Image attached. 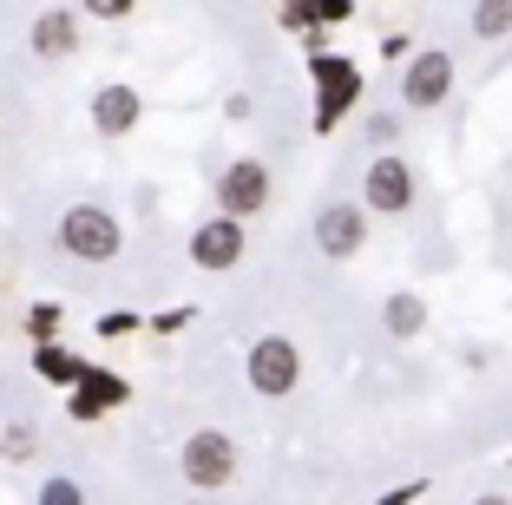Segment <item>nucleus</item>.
I'll return each instance as SVG.
<instances>
[{
  "mask_svg": "<svg viewBox=\"0 0 512 505\" xmlns=\"http://www.w3.org/2000/svg\"><path fill=\"white\" fill-rule=\"evenodd\" d=\"M79 14H92V20H125V14H132V0H86Z\"/></svg>",
  "mask_w": 512,
  "mask_h": 505,
  "instance_id": "22",
  "label": "nucleus"
},
{
  "mask_svg": "<svg viewBox=\"0 0 512 505\" xmlns=\"http://www.w3.org/2000/svg\"><path fill=\"white\" fill-rule=\"evenodd\" d=\"M381 322H388V335H394V342H414V335L427 328V302L414 296V289H394V296L381 302Z\"/></svg>",
  "mask_w": 512,
  "mask_h": 505,
  "instance_id": "14",
  "label": "nucleus"
},
{
  "mask_svg": "<svg viewBox=\"0 0 512 505\" xmlns=\"http://www.w3.org/2000/svg\"><path fill=\"white\" fill-rule=\"evenodd\" d=\"M60 322H66L60 302H33V309H27V342H33V348L60 342Z\"/></svg>",
  "mask_w": 512,
  "mask_h": 505,
  "instance_id": "16",
  "label": "nucleus"
},
{
  "mask_svg": "<svg viewBox=\"0 0 512 505\" xmlns=\"http://www.w3.org/2000/svg\"><path fill=\"white\" fill-rule=\"evenodd\" d=\"M243 381H250V394H263V401L296 394V381H302V348L289 342V335H256L250 355H243Z\"/></svg>",
  "mask_w": 512,
  "mask_h": 505,
  "instance_id": "4",
  "label": "nucleus"
},
{
  "mask_svg": "<svg viewBox=\"0 0 512 505\" xmlns=\"http://www.w3.org/2000/svg\"><path fill=\"white\" fill-rule=\"evenodd\" d=\"M184 505H211V499H184Z\"/></svg>",
  "mask_w": 512,
  "mask_h": 505,
  "instance_id": "26",
  "label": "nucleus"
},
{
  "mask_svg": "<svg viewBox=\"0 0 512 505\" xmlns=\"http://www.w3.org/2000/svg\"><path fill=\"white\" fill-rule=\"evenodd\" d=\"M263 204H270V164L263 158H230L224 178H217V217L250 223Z\"/></svg>",
  "mask_w": 512,
  "mask_h": 505,
  "instance_id": "5",
  "label": "nucleus"
},
{
  "mask_svg": "<svg viewBox=\"0 0 512 505\" xmlns=\"http://www.w3.org/2000/svg\"><path fill=\"white\" fill-rule=\"evenodd\" d=\"M138 119H145V99H138V86L112 79V86L92 92V132H99V138H125Z\"/></svg>",
  "mask_w": 512,
  "mask_h": 505,
  "instance_id": "11",
  "label": "nucleus"
},
{
  "mask_svg": "<svg viewBox=\"0 0 512 505\" xmlns=\"http://www.w3.org/2000/svg\"><path fill=\"white\" fill-rule=\"evenodd\" d=\"M381 60L407 66V60H414V40H407V33H388V40H381Z\"/></svg>",
  "mask_w": 512,
  "mask_h": 505,
  "instance_id": "23",
  "label": "nucleus"
},
{
  "mask_svg": "<svg viewBox=\"0 0 512 505\" xmlns=\"http://www.w3.org/2000/svg\"><path fill=\"white\" fill-rule=\"evenodd\" d=\"M368 243V210L362 204H322L316 210V250L329 263H355Z\"/></svg>",
  "mask_w": 512,
  "mask_h": 505,
  "instance_id": "8",
  "label": "nucleus"
},
{
  "mask_svg": "<svg viewBox=\"0 0 512 505\" xmlns=\"http://www.w3.org/2000/svg\"><path fill=\"white\" fill-rule=\"evenodd\" d=\"M33 505H86V492H79V479L46 473V479H40V499H33Z\"/></svg>",
  "mask_w": 512,
  "mask_h": 505,
  "instance_id": "17",
  "label": "nucleus"
},
{
  "mask_svg": "<svg viewBox=\"0 0 512 505\" xmlns=\"http://www.w3.org/2000/svg\"><path fill=\"white\" fill-rule=\"evenodd\" d=\"M243 250H250V237H243V223H230V217H204V223L191 230V263L211 269V276L237 269Z\"/></svg>",
  "mask_w": 512,
  "mask_h": 505,
  "instance_id": "10",
  "label": "nucleus"
},
{
  "mask_svg": "<svg viewBox=\"0 0 512 505\" xmlns=\"http://www.w3.org/2000/svg\"><path fill=\"white\" fill-rule=\"evenodd\" d=\"M473 505H512V499H506V492H480V499H473Z\"/></svg>",
  "mask_w": 512,
  "mask_h": 505,
  "instance_id": "25",
  "label": "nucleus"
},
{
  "mask_svg": "<svg viewBox=\"0 0 512 505\" xmlns=\"http://www.w3.org/2000/svg\"><path fill=\"white\" fill-rule=\"evenodd\" d=\"M467 27H473V40H506L512 33V0H480V7H467Z\"/></svg>",
  "mask_w": 512,
  "mask_h": 505,
  "instance_id": "15",
  "label": "nucleus"
},
{
  "mask_svg": "<svg viewBox=\"0 0 512 505\" xmlns=\"http://www.w3.org/2000/svg\"><path fill=\"white\" fill-rule=\"evenodd\" d=\"M125 401H132V381H125V374H112V368H99V361H92V368H86V381H79L73 394H66V414H73L79 427H92V420L119 414Z\"/></svg>",
  "mask_w": 512,
  "mask_h": 505,
  "instance_id": "9",
  "label": "nucleus"
},
{
  "mask_svg": "<svg viewBox=\"0 0 512 505\" xmlns=\"http://www.w3.org/2000/svg\"><path fill=\"white\" fill-rule=\"evenodd\" d=\"M60 250L73 256V263H112V256L125 250V230L106 204H73L60 217Z\"/></svg>",
  "mask_w": 512,
  "mask_h": 505,
  "instance_id": "3",
  "label": "nucleus"
},
{
  "mask_svg": "<svg viewBox=\"0 0 512 505\" xmlns=\"http://www.w3.org/2000/svg\"><path fill=\"white\" fill-rule=\"evenodd\" d=\"M453 53L447 46H414V60L401 66V99L414 105V112H434V105H447V92H453Z\"/></svg>",
  "mask_w": 512,
  "mask_h": 505,
  "instance_id": "6",
  "label": "nucleus"
},
{
  "mask_svg": "<svg viewBox=\"0 0 512 505\" xmlns=\"http://www.w3.org/2000/svg\"><path fill=\"white\" fill-rule=\"evenodd\" d=\"M348 14H355V0H316V7H309V27H335V20H348Z\"/></svg>",
  "mask_w": 512,
  "mask_h": 505,
  "instance_id": "19",
  "label": "nucleus"
},
{
  "mask_svg": "<svg viewBox=\"0 0 512 505\" xmlns=\"http://www.w3.org/2000/svg\"><path fill=\"white\" fill-rule=\"evenodd\" d=\"M427 499V479H401V486H388L375 505H421Z\"/></svg>",
  "mask_w": 512,
  "mask_h": 505,
  "instance_id": "20",
  "label": "nucleus"
},
{
  "mask_svg": "<svg viewBox=\"0 0 512 505\" xmlns=\"http://www.w3.org/2000/svg\"><path fill=\"white\" fill-rule=\"evenodd\" d=\"M138 328H145V322H138V315H99V335H106V342H125V335H138Z\"/></svg>",
  "mask_w": 512,
  "mask_h": 505,
  "instance_id": "21",
  "label": "nucleus"
},
{
  "mask_svg": "<svg viewBox=\"0 0 512 505\" xmlns=\"http://www.w3.org/2000/svg\"><path fill=\"white\" fill-rule=\"evenodd\" d=\"M86 368H92V361H86V355H73L66 342H46V348H33V374H40L46 387H66V394H73V387L86 381Z\"/></svg>",
  "mask_w": 512,
  "mask_h": 505,
  "instance_id": "13",
  "label": "nucleus"
},
{
  "mask_svg": "<svg viewBox=\"0 0 512 505\" xmlns=\"http://www.w3.org/2000/svg\"><path fill=\"white\" fill-rule=\"evenodd\" d=\"M191 315H197V309H191V302H184V309H165V315H158V322H151V328H158V335H178V328L191 322Z\"/></svg>",
  "mask_w": 512,
  "mask_h": 505,
  "instance_id": "24",
  "label": "nucleus"
},
{
  "mask_svg": "<svg viewBox=\"0 0 512 505\" xmlns=\"http://www.w3.org/2000/svg\"><path fill=\"white\" fill-rule=\"evenodd\" d=\"M0 453H7L14 466H27V460H33V427H27V420H14V427L0 433Z\"/></svg>",
  "mask_w": 512,
  "mask_h": 505,
  "instance_id": "18",
  "label": "nucleus"
},
{
  "mask_svg": "<svg viewBox=\"0 0 512 505\" xmlns=\"http://www.w3.org/2000/svg\"><path fill=\"white\" fill-rule=\"evenodd\" d=\"M309 86H316V112H309V125H316V138H329L335 125L362 105L368 79H362V60H348V53H309Z\"/></svg>",
  "mask_w": 512,
  "mask_h": 505,
  "instance_id": "1",
  "label": "nucleus"
},
{
  "mask_svg": "<svg viewBox=\"0 0 512 505\" xmlns=\"http://www.w3.org/2000/svg\"><path fill=\"white\" fill-rule=\"evenodd\" d=\"M178 473H184V486H191V499L224 492L230 479H237V440H230L224 427H197L178 453Z\"/></svg>",
  "mask_w": 512,
  "mask_h": 505,
  "instance_id": "2",
  "label": "nucleus"
},
{
  "mask_svg": "<svg viewBox=\"0 0 512 505\" xmlns=\"http://www.w3.org/2000/svg\"><path fill=\"white\" fill-rule=\"evenodd\" d=\"M362 210H375V217H401V210H414V164H407L401 151H381V158L368 164Z\"/></svg>",
  "mask_w": 512,
  "mask_h": 505,
  "instance_id": "7",
  "label": "nucleus"
},
{
  "mask_svg": "<svg viewBox=\"0 0 512 505\" xmlns=\"http://www.w3.org/2000/svg\"><path fill=\"white\" fill-rule=\"evenodd\" d=\"M27 46L40 53V60H66V53L79 46V7H46V14L33 20Z\"/></svg>",
  "mask_w": 512,
  "mask_h": 505,
  "instance_id": "12",
  "label": "nucleus"
}]
</instances>
